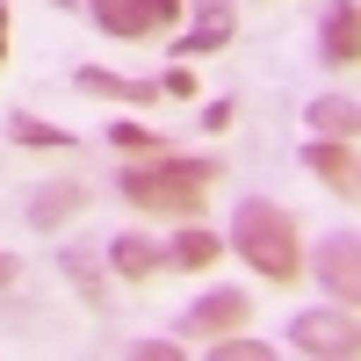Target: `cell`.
Wrapping results in <instances>:
<instances>
[{"label": "cell", "instance_id": "cell-1", "mask_svg": "<svg viewBox=\"0 0 361 361\" xmlns=\"http://www.w3.org/2000/svg\"><path fill=\"white\" fill-rule=\"evenodd\" d=\"M209 180H217V166H209V159H166V152H145V166H123V195L145 209V217H173V224H188V217H202Z\"/></svg>", "mask_w": 361, "mask_h": 361}, {"label": "cell", "instance_id": "cell-2", "mask_svg": "<svg viewBox=\"0 0 361 361\" xmlns=\"http://www.w3.org/2000/svg\"><path fill=\"white\" fill-rule=\"evenodd\" d=\"M231 246L246 253V267L253 275H267V282H289L296 267H304V246H296V217L282 202H267V195H246L231 209Z\"/></svg>", "mask_w": 361, "mask_h": 361}, {"label": "cell", "instance_id": "cell-3", "mask_svg": "<svg viewBox=\"0 0 361 361\" xmlns=\"http://www.w3.org/2000/svg\"><path fill=\"white\" fill-rule=\"evenodd\" d=\"M289 347H296V354H340V361H354V354H361L354 304H333V311H296V318H289Z\"/></svg>", "mask_w": 361, "mask_h": 361}, {"label": "cell", "instance_id": "cell-4", "mask_svg": "<svg viewBox=\"0 0 361 361\" xmlns=\"http://www.w3.org/2000/svg\"><path fill=\"white\" fill-rule=\"evenodd\" d=\"M311 275H318V289L333 296V304H354V296H361V238H354V224H340V231L318 238Z\"/></svg>", "mask_w": 361, "mask_h": 361}, {"label": "cell", "instance_id": "cell-5", "mask_svg": "<svg viewBox=\"0 0 361 361\" xmlns=\"http://www.w3.org/2000/svg\"><path fill=\"white\" fill-rule=\"evenodd\" d=\"M318 58H325V66H354V58H361V0H333V8H325Z\"/></svg>", "mask_w": 361, "mask_h": 361}, {"label": "cell", "instance_id": "cell-6", "mask_svg": "<svg viewBox=\"0 0 361 361\" xmlns=\"http://www.w3.org/2000/svg\"><path fill=\"white\" fill-rule=\"evenodd\" d=\"M231 29H238V8H231V0H195V29H188L173 51H180V58H209V51L231 44Z\"/></svg>", "mask_w": 361, "mask_h": 361}, {"label": "cell", "instance_id": "cell-7", "mask_svg": "<svg viewBox=\"0 0 361 361\" xmlns=\"http://www.w3.org/2000/svg\"><path fill=\"white\" fill-rule=\"evenodd\" d=\"M246 325V289H209L202 304L180 318V340H202V333H238Z\"/></svg>", "mask_w": 361, "mask_h": 361}, {"label": "cell", "instance_id": "cell-8", "mask_svg": "<svg viewBox=\"0 0 361 361\" xmlns=\"http://www.w3.org/2000/svg\"><path fill=\"white\" fill-rule=\"evenodd\" d=\"M29 224H37V231H51V224H66V217H80V209H87V188H80V180H44V188H29Z\"/></svg>", "mask_w": 361, "mask_h": 361}, {"label": "cell", "instance_id": "cell-9", "mask_svg": "<svg viewBox=\"0 0 361 361\" xmlns=\"http://www.w3.org/2000/svg\"><path fill=\"white\" fill-rule=\"evenodd\" d=\"M304 166L325 180V188L354 195V137H311V145H304Z\"/></svg>", "mask_w": 361, "mask_h": 361}, {"label": "cell", "instance_id": "cell-10", "mask_svg": "<svg viewBox=\"0 0 361 361\" xmlns=\"http://www.w3.org/2000/svg\"><path fill=\"white\" fill-rule=\"evenodd\" d=\"M87 15H94L109 37H152V29H159L152 0H87Z\"/></svg>", "mask_w": 361, "mask_h": 361}, {"label": "cell", "instance_id": "cell-11", "mask_svg": "<svg viewBox=\"0 0 361 361\" xmlns=\"http://www.w3.org/2000/svg\"><path fill=\"white\" fill-rule=\"evenodd\" d=\"M87 94H109V102H130V109H152L159 102V80H123V73H102V66H80L73 73Z\"/></svg>", "mask_w": 361, "mask_h": 361}, {"label": "cell", "instance_id": "cell-12", "mask_svg": "<svg viewBox=\"0 0 361 361\" xmlns=\"http://www.w3.org/2000/svg\"><path fill=\"white\" fill-rule=\"evenodd\" d=\"M109 267H116L123 282H145V275H159V267H166V246H152L145 231H123V238L109 246Z\"/></svg>", "mask_w": 361, "mask_h": 361}, {"label": "cell", "instance_id": "cell-13", "mask_svg": "<svg viewBox=\"0 0 361 361\" xmlns=\"http://www.w3.org/2000/svg\"><path fill=\"white\" fill-rule=\"evenodd\" d=\"M209 260H217V231H202V224L188 217V231H180L173 246H166V267H180V275H195V267H209Z\"/></svg>", "mask_w": 361, "mask_h": 361}, {"label": "cell", "instance_id": "cell-14", "mask_svg": "<svg viewBox=\"0 0 361 361\" xmlns=\"http://www.w3.org/2000/svg\"><path fill=\"white\" fill-rule=\"evenodd\" d=\"M354 123H361L354 94H325V102H311V130H318V137H354Z\"/></svg>", "mask_w": 361, "mask_h": 361}, {"label": "cell", "instance_id": "cell-15", "mask_svg": "<svg viewBox=\"0 0 361 361\" xmlns=\"http://www.w3.org/2000/svg\"><path fill=\"white\" fill-rule=\"evenodd\" d=\"M8 137H15V145H37V152H73V130L37 123V116H8Z\"/></svg>", "mask_w": 361, "mask_h": 361}, {"label": "cell", "instance_id": "cell-16", "mask_svg": "<svg viewBox=\"0 0 361 361\" xmlns=\"http://www.w3.org/2000/svg\"><path fill=\"white\" fill-rule=\"evenodd\" d=\"M109 145H116V152H166V137L159 130H145V123H109Z\"/></svg>", "mask_w": 361, "mask_h": 361}, {"label": "cell", "instance_id": "cell-17", "mask_svg": "<svg viewBox=\"0 0 361 361\" xmlns=\"http://www.w3.org/2000/svg\"><path fill=\"white\" fill-rule=\"evenodd\" d=\"M130 354H145V361H159V354H166V361H180V340H137Z\"/></svg>", "mask_w": 361, "mask_h": 361}, {"label": "cell", "instance_id": "cell-18", "mask_svg": "<svg viewBox=\"0 0 361 361\" xmlns=\"http://www.w3.org/2000/svg\"><path fill=\"white\" fill-rule=\"evenodd\" d=\"M217 354H246V361H260V354H275L267 340H217Z\"/></svg>", "mask_w": 361, "mask_h": 361}, {"label": "cell", "instance_id": "cell-19", "mask_svg": "<svg viewBox=\"0 0 361 361\" xmlns=\"http://www.w3.org/2000/svg\"><path fill=\"white\" fill-rule=\"evenodd\" d=\"M159 94H173V102H180V94H195V80H188V66H173V73L159 80Z\"/></svg>", "mask_w": 361, "mask_h": 361}, {"label": "cell", "instance_id": "cell-20", "mask_svg": "<svg viewBox=\"0 0 361 361\" xmlns=\"http://www.w3.org/2000/svg\"><path fill=\"white\" fill-rule=\"evenodd\" d=\"M15 275H22V260H15V253H8V246H0V289H8V282H15Z\"/></svg>", "mask_w": 361, "mask_h": 361}, {"label": "cell", "instance_id": "cell-21", "mask_svg": "<svg viewBox=\"0 0 361 361\" xmlns=\"http://www.w3.org/2000/svg\"><path fill=\"white\" fill-rule=\"evenodd\" d=\"M152 15H159V22H173V15H180V0H152Z\"/></svg>", "mask_w": 361, "mask_h": 361}, {"label": "cell", "instance_id": "cell-22", "mask_svg": "<svg viewBox=\"0 0 361 361\" xmlns=\"http://www.w3.org/2000/svg\"><path fill=\"white\" fill-rule=\"evenodd\" d=\"M0 58H8V0H0Z\"/></svg>", "mask_w": 361, "mask_h": 361}]
</instances>
